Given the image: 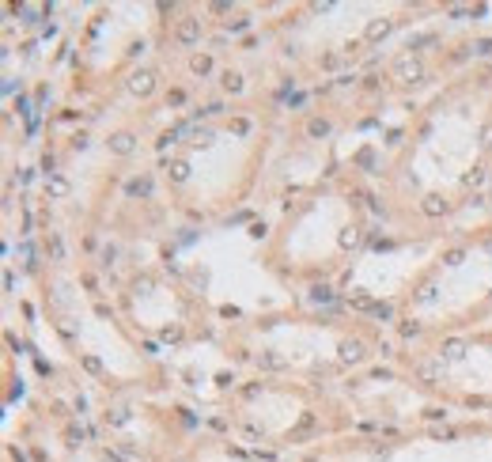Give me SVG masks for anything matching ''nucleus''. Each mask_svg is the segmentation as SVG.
Returning a JSON list of instances; mask_svg holds the SVG:
<instances>
[{"instance_id": "1", "label": "nucleus", "mask_w": 492, "mask_h": 462, "mask_svg": "<svg viewBox=\"0 0 492 462\" xmlns=\"http://www.w3.org/2000/svg\"><path fill=\"white\" fill-rule=\"evenodd\" d=\"M394 76L401 80V84H413V80H424V65L413 57V53H405V57H397L394 65Z\"/></svg>"}, {"instance_id": "2", "label": "nucleus", "mask_w": 492, "mask_h": 462, "mask_svg": "<svg viewBox=\"0 0 492 462\" xmlns=\"http://www.w3.org/2000/svg\"><path fill=\"white\" fill-rule=\"evenodd\" d=\"M174 38H178V46H197V42H201V19H193V16L178 19Z\"/></svg>"}, {"instance_id": "3", "label": "nucleus", "mask_w": 492, "mask_h": 462, "mask_svg": "<svg viewBox=\"0 0 492 462\" xmlns=\"http://www.w3.org/2000/svg\"><path fill=\"white\" fill-rule=\"evenodd\" d=\"M129 91L140 95V99H144V95H152V91H156V72H152V69H137V72L129 76Z\"/></svg>"}, {"instance_id": "4", "label": "nucleus", "mask_w": 492, "mask_h": 462, "mask_svg": "<svg viewBox=\"0 0 492 462\" xmlns=\"http://www.w3.org/2000/svg\"><path fill=\"white\" fill-rule=\"evenodd\" d=\"M341 364H360L363 356H367V349H363V341L360 337H348V341H341Z\"/></svg>"}, {"instance_id": "5", "label": "nucleus", "mask_w": 492, "mask_h": 462, "mask_svg": "<svg viewBox=\"0 0 492 462\" xmlns=\"http://www.w3.org/2000/svg\"><path fill=\"white\" fill-rule=\"evenodd\" d=\"M106 144H110L114 155H133V152H137V137H133V133H114Z\"/></svg>"}, {"instance_id": "6", "label": "nucleus", "mask_w": 492, "mask_h": 462, "mask_svg": "<svg viewBox=\"0 0 492 462\" xmlns=\"http://www.w3.org/2000/svg\"><path fill=\"white\" fill-rule=\"evenodd\" d=\"M390 31H394V19H371V23L363 27V38H367V42H382Z\"/></svg>"}, {"instance_id": "7", "label": "nucleus", "mask_w": 492, "mask_h": 462, "mask_svg": "<svg viewBox=\"0 0 492 462\" xmlns=\"http://www.w3.org/2000/svg\"><path fill=\"white\" fill-rule=\"evenodd\" d=\"M314 428H318V417H314V413H299V420H295V428H292V432H288V439H292V443H295V439L311 436Z\"/></svg>"}, {"instance_id": "8", "label": "nucleus", "mask_w": 492, "mask_h": 462, "mask_svg": "<svg viewBox=\"0 0 492 462\" xmlns=\"http://www.w3.org/2000/svg\"><path fill=\"white\" fill-rule=\"evenodd\" d=\"M420 212H424V216H432V220H435V216H443V212H447V201H443L439 193H428V197L420 201Z\"/></svg>"}, {"instance_id": "9", "label": "nucleus", "mask_w": 492, "mask_h": 462, "mask_svg": "<svg viewBox=\"0 0 492 462\" xmlns=\"http://www.w3.org/2000/svg\"><path fill=\"white\" fill-rule=\"evenodd\" d=\"M152 189H156V186H152L148 174H144V178H129V182H125V193H129V197H152Z\"/></svg>"}, {"instance_id": "10", "label": "nucleus", "mask_w": 492, "mask_h": 462, "mask_svg": "<svg viewBox=\"0 0 492 462\" xmlns=\"http://www.w3.org/2000/svg\"><path fill=\"white\" fill-rule=\"evenodd\" d=\"M46 193H50V197H69L72 186H69L65 174H53V178H46Z\"/></svg>"}, {"instance_id": "11", "label": "nucleus", "mask_w": 492, "mask_h": 462, "mask_svg": "<svg viewBox=\"0 0 492 462\" xmlns=\"http://www.w3.org/2000/svg\"><path fill=\"white\" fill-rule=\"evenodd\" d=\"M439 356H443V360H462V356H466V341H458V337H450V341H443Z\"/></svg>"}, {"instance_id": "12", "label": "nucleus", "mask_w": 492, "mask_h": 462, "mask_svg": "<svg viewBox=\"0 0 492 462\" xmlns=\"http://www.w3.org/2000/svg\"><path fill=\"white\" fill-rule=\"evenodd\" d=\"M307 137H311V140L329 137V121L326 118H311V121H307Z\"/></svg>"}, {"instance_id": "13", "label": "nucleus", "mask_w": 492, "mask_h": 462, "mask_svg": "<svg viewBox=\"0 0 492 462\" xmlns=\"http://www.w3.org/2000/svg\"><path fill=\"white\" fill-rule=\"evenodd\" d=\"M348 307H356V311H367V315H371L375 300H371V296H367V292H360V288H356L352 296H348Z\"/></svg>"}, {"instance_id": "14", "label": "nucleus", "mask_w": 492, "mask_h": 462, "mask_svg": "<svg viewBox=\"0 0 492 462\" xmlns=\"http://www.w3.org/2000/svg\"><path fill=\"white\" fill-rule=\"evenodd\" d=\"M356 243H360V227H341V235H337V247H341V250H352Z\"/></svg>"}, {"instance_id": "15", "label": "nucleus", "mask_w": 492, "mask_h": 462, "mask_svg": "<svg viewBox=\"0 0 492 462\" xmlns=\"http://www.w3.org/2000/svg\"><path fill=\"white\" fill-rule=\"evenodd\" d=\"M129 420H133V409H125V405H118V409H110V413H106V424H114V428L129 424Z\"/></svg>"}, {"instance_id": "16", "label": "nucleus", "mask_w": 492, "mask_h": 462, "mask_svg": "<svg viewBox=\"0 0 492 462\" xmlns=\"http://www.w3.org/2000/svg\"><path fill=\"white\" fill-rule=\"evenodd\" d=\"M190 69H193V76H208V72H212V57H208V53H197V57L190 61Z\"/></svg>"}, {"instance_id": "17", "label": "nucleus", "mask_w": 492, "mask_h": 462, "mask_svg": "<svg viewBox=\"0 0 492 462\" xmlns=\"http://www.w3.org/2000/svg\"><path fill=\"white\" fill-rule=\"evenodd\" d=\"M258 364H261L265 371H280V368H284V356H276V352H261Z\"/></svg>"}, {"instance_id": "18", "label": "nucleus", "mask_w": 492, "mask_h": 462, "mask_svg": "<svg viewBox=\"0 0 492 462\" xmlns=\"http://www.w3.org/2000/svg\"><path fill=\"white\" fill-rule=\"evenodd\" d=\"M186 178H190V163H186V159H174L171 163V182H186Z\"/></svg>"}, {"instance_id": "19", "label": "nucleus", "mask_w": 492, "mask_h": 462, "mask_svg": "<svg viewBox=\"0 0 492 462\" xmlns=\"http://www.w3.org/2000/svg\"><path fill=\"white\" fill-rule=\"evenodd\" d=\"M50 258L53 262H65V243H61L57 231H50Z\"/></svg>"}, {"instance_id": "20", "label": "nucleus", "mask_w": 492, "mask_h": 462, "mask_svg": "<svg viewBox=\"0 0 492 462\" xmlns=\"http://www.w3.org/2000/svg\"><path fill=\"white\" fill-rule=\"evenodd\" d=\"M182 129L193 137V144H212V129H193V125H182Z\"/></svg>"}, {"instance_id": "21", "label": "nucleus", "mask_w": 492, "mask_h": 462, "mask_svg": "<svg viewBox=\"0 0 492 462\" xmlns=\"http://www.w3.org/2000/svg\"><path fill=\"white\" fill-rule=\"evenodd\" d=\"M220 80H224V91H231V95L242 91V76H239V72H224Z\"/></svg>"}, {"instance_id": "22", "label": "nucleus", "mask_w": 492, "mask_h": 462, "mask_svg": "<svg viewBox=\"0 0 492 462\" xmlns=\"http://www.w3.org/2000/svg\"><path fill=\"white\" fill-rule=\"evenodd\" d=\"M371 318H379V322H390V318H394V303H375V307H371Z\"/></svg>"}, {"instance_id": "23", "label": "nucleus", "mask_w": 492, "mask_h": 462, "mask_svg": "<svg viewBox=\"0 0 492 462\" xmlns=\"http://www.w3.org/2000/svg\"><path fill=\"white\" fill-rule=\"evenodd\" d=\"M311 300L314 303H333V292H329L326 284H314V288H311Z\"/></svg>"}, {"instance_id": "24", "label": "nucleus", "mask_w": 492, "mask_h": 462, "mask_svg": "<svg viewBox=\"0 0 492 462\" xmlns=\"http://www.w3.org/2000/svg\"><path fill=\"white\" fill-rule=\"evenodd\" d=\"M416 375H420L424 383H435V379H439V371H435V364H420V368H416Z\"/></svg>"}, {"instance_id": "25", "label": "nucleus", "mask_w": 492, "mask_h": 462, "mask_svg": "<svg viewBox=\"0 0 492 462\" xmlns=\"http://www.w3.org/2000/svg\"><path fill=\"white\" fill-rule=\"evenodd\" d=\"M466 262V250H447L443 254V266H462Z\"/></svg>"}, {"instance_id": "26", "label": "nucleus", "mask_w": 492, "mask_h": 462, "mask_svg": "<svg viewBox=\"0 0 492 462\" xmlns=\"http://www.w3.org/2000/svg\"><path fill=\"white\" fill-rule=\"evenodd\" d=\"M231 133H235V137H246V133H250V118H235L231 121Z\"/></svg>"}, {"instance_id": "27", "label": "nucleus", "mask_w": 492, "mask_h": 462, "mask_svg": "<svg viewBox=\"0 0 492 462\" xmlns=\"http://www.w3.org/2000/svg\"><path fill=\"white\" fill-rule=\"evenodd\" d=\"M84 371H91V375H103V360H99V356H84Z\"/></svg>"}, {"instance_id": "28", "label": "nucleus", "mask_w": 492, "mask_h": 462, "mask_svg": "<svg viewBox=\"0 0 492 462\" xmlns=\"http://www.w3.org/2000/svg\"><path fill=\"white\" fill-rule=\"evenodd\" d=\"M432 42H435V35H416V38H409V53L420 50V46H432Z\"/></svg>"}, {"instance_id": "29", "label": "nucleus", "mask_w": 492, "mask_h": 462, "mask_svg": "<svg viewBox=\"0 0 492 462\" xmlns=\"http://www.w3.org/2000/svg\"><path fill=\"white\" fill-rule=\"evenodd\" d=\"M462 182H466V186H481V182H484V167H473V171H469Z\"/></svg>"}, {"instance_id": "30", "label": "nucleus", "mask_w": 492, "mask_h": 462, "mask_svg": "<svg viewBox=\"0 0 492 462\" xmlns=\"http://www.w3.org/2000/svg\"><path fill=\"white\" fill-rule=\"evenodd\" d=\"M473 53H481V57H492V38H477V42H473Z\"/></svg>"}, {"instance_id": "31", "label": "nucleus", "mask_w": 492, "mask_h": 462, "mask_svg": "<svg viewBox=\"0 0 492 462\" xmlns=\"http://www.w3.org/2000/svg\"><path fill=\"white\" fill-rule=\"evenodd\" d=\"M53 167H57V159H53V155L46 152V155H42V171H46V178H53V174H57Z\"/></svg>"}, {"instance_id": "32", "label": "nucleus", "mask_w": 492, "mask_h": 462, "mask_svg": "<svg viewBox=\"0 0 492 462\" xmlns=\"http://www.w3.org/2000/svg\"><path fill=\"white\" fill-rule=\"evenodd\" d=\"M416 300H424V303H432L435 300V284H424L420 292H416Z\"/></svg>"}, {"instance_id": "33", "label": "nucleus", "mask_w": 492, "mask_h": 462, "mask_svg": "<svg viewBox=\"0 0 492 462\" xmlns=\"http://www.w3.org/2000/svg\"><path fill=\"white\" fill-rule=\"evenodd\" d=\"M356 163H360V167H371V163H375V152H371V148H363V152L356 155Z\"/></svg>"}, {"instance_id": "34", "label": "nucleus", "mask_w": 492, "mask_h": 462, "mask_svg": "<svg viewBox=\"0 0 492 462\" xmlns=\"http://www.w3.org/2000/svg\"><path fill=\"white\" fill-rule=\"evenodd\" d=\"M420 334V322H401V337H416Z\"/></svg>"}, {"instance_id": "35", "label": "nucleus", "mask_w": 492, "mask_h": 462, "mask_svg": "<svg viewBox=\"0 0 492 462\" xmlns=\"http://www.w3.org/2000/svg\"><path fill=\"white\" fill-rule=\"evenodd\" d=\"M163 341H171V345L182 341V330H178V326H167V330H163Z\"/></svg>"}, {"instance_id": "36", "label": "nucleus", "mask_w": 492, "mask_h": 462, "mask_svg": "<svg viewBox=\"0 0 492 462\" xmlns=\"http://www.w3.org/2000/svg\"><path fill=\"white\" fill-rule=\"evenodd\" d=\"M65 436H69V447H76L80 439H84V428H69V432H65Z\"/></svg>"}, {"instance_id": "37", "label": "nucleus", "mask_w": 492, "mask_h": 462, "mask_svg": "<svg viewBox=\"0 0 492 462\" xmlns=\"http://www.w3.org/2000/svg\"><path fill=\"white\" fill-rule=\"evenodd\" d=\"M167 103H171V106H182V103H186V91H171V95H167Z\"/></svg>"}, {"instance_id": "38", "label": "nucleus", "mask_w": 492, "mask_h": 462, "mask_svg": "<svg viewBox=\"0 0 492 462\" xmlns=\"http://www.w3.org/2000/svg\"><path fill=\"white\" fill-rule=\"evenodd\" d=\"M72 148H76V152H84V148H87V133H76V137H72Z\"/></svg>"}, {"instance_id": "39", "label": "nucleus", "mask_w": 492, "mask_h": 462, "mask_svg": "<svg viewBox=\"0 0 492 462\" xmlns=\"http://www.w3.org/2000/svg\"><path fill=\"white\" fill-rule=\"evenodd\" d=\"M481 148H492V125L481 129Z\"/></svg>"}, {"instance_id": "40", "label": "nucleus", "mask_w": 492, "mask_h": 462, "mask_svg": "<svg viewBox=\"0 0 492 462\" xmlns=\"http://www.w3.org/2000/svg\"><path fill=\"white\" fill-rule=\"evenodd\" d=\"M250 235H254V239H265V235H269V227H265V223H254V227H250Z\"/></svg>"}, {"instance_id": "41", "label": "nucleus", "mask_w": 492, "mask_h": 462, "mask_svg": "<svg viewBox=\"0 0 492 462\" xmlns=\"http://www.w3.org/2000/svg\"><path fill=\"white\" fill-rule=\"evenodd\" d=\"M250 27V19H235V23H227V31H246Z\"/></svg>"}, {"instance_id": "42", "label": "nucleus", "mask_w": 492, "mask_h": 462, "mask_svg": "<svg viewBox=\"0 0 492 462\" xmlns=\"http://www.w3.org/2000/svg\"><path fill=\"white\" fill-rule=\"evenodd\" d=\"M114 258H118V250H114V247H106V250H103V266H110Z\"/></svg>"}, {"instance_id": "43", "label": "nucleus", "mask_w": 492, "mask_h": 462, "mask_svg": "<svg viewBox=\"0 0 492 462\" xmlns=\"http://www.w3.org/2000/svg\"><path fill=\"white\" fill-rule=\"evenodd\" d=\"M103 462H121L118 454H110V451H103Z\"/></svg>"}, {"instance_id": "44", "label": "nucleus", "mask_w": 492, "mask_h": 462, "mask_svg": "<svg viewBox=\"0 0 492 462\" xmlns=\"http://www.w3.org/2000/svg\"><path fill=\"white\" fill-rule=\"evenodd\" d=\"M303 462H314V458H303Z\"/></svg>"}]
</instances>
